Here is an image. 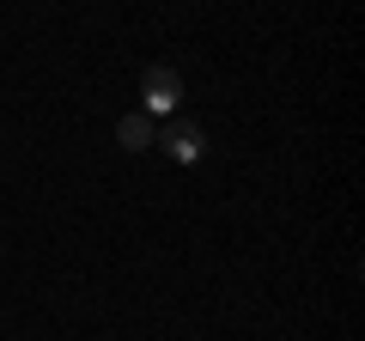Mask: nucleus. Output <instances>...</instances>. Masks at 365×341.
Here are the masks:
<instances>
[{
  "label": "nucleus",
  "mask_w": 365,
  "mask_h": 341,
  "mask_svg": "<svg viewBox=\"0 0 365 341\" xmlns=\"http://www.w3.org/2000/svg\"><path fill=\"white\" fill-rule=\"evenodd\" d=\"M140 98H146L153 116H170V110L182 104V73L177 67H146L140 73Z\"/></svg>",
  "instance_id": "nucleus-1"
},
{
  "label": "nucleus",
  "mask_w": 365,
  "mask_h": 341,
  "mask_svg": "<svg viewBox=\"0 0 365 341\" xmlns=\"http://www.w3.org/2000/svg\"><path fill=\"white\" fill-rule=\"evenodd\" d=\"M158 146H165V153L177 158V165H195V158L207 153V134H201L195 122H170V128H165V141H158Z\"/></svg>",
  "instance_id": "nucleus-2"
},
{
  "label": "nucleus",
  "mask_w": 365,
  "mask_h": 341,
  "mask_svg": "<svg viewBox=\"0 0 365 341\" xmlns=\"http://www.w3.org/2000/svg\"><path fill=\"white\" fill-rule=\"evenodd\" d=\"M116 141L128 146V153H140V146H153V122H146V116H122L116 122Z\"/></svg>",
  "instance_id": "nucleus-3"
}]
</instances>
